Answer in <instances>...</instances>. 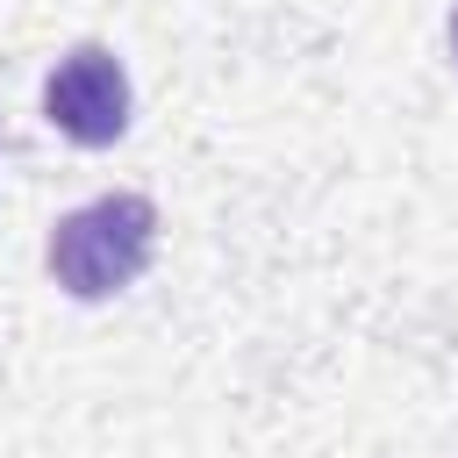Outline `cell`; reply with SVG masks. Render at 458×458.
<instances>
[{
    "label": "cell",
    "instance_id": "cell-2",
    "mask_svg": "<svg viewBox=\"0 0 458 458\" xmlns=\"http://www.w3.org/2000/svg\"><path fill=\"white\" fill-rule=\"evenodd\" d=\"M43 114L79 150H107L129 129V72L107 43H72L43 79Z\"/></svg>",
    "mask_w": 458,
    "mask_h": 458
},
{
    "label": "cell",
    "instance_id": "cell-1",
    "mask_svg": "<svg viewBox=\"0 0 458 458\" xmlns=\"http://www.w3.org/2000/svg\"><path fill=\"white\" fill-rule=\"evenodd\" d=\"M150 250H157V208L143 193H100V200L57 215L43 258L72 301H107V293L143 279Z\"/></svg>",
    "mask_w": 458,
    "mask_h": 458
},
{
    "label": "cell",
    "instance_id": "cell-3",
    "mask_svg": "<svg viewBox=\"0 0 458 458\" xmlns=\"http://www.w3.org/2000/svg\"><path fill=\"white\" fill-rule=\"evenodd\" d=\"M451 57H458V14H451Z\"/></svg>",
    "mask_w": 458,
    "mask_h": 458
}]
</instances>
